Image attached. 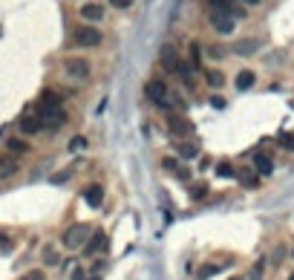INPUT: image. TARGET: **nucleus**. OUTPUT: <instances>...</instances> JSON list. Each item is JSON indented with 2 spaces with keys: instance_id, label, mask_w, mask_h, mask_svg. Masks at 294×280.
I'll return each mask as SVG.
<instances>
[{
  "instance_id": "1",
  "label": "nucleus",
  "mask_w": 294,
  "mask_h": 280,
  "mask_svg": "<svg viewBox=\"0 0 294 280\" xmlns=\"http://www.w3.org/2000/svg\"><path fill=\"white\" fill-rule=\"evenodd\" d=\"M29 110L35 113V118L41 121L44 130H61V127L69 121L64 104H38V107H29Z\"/></svg>"
},
{
  "instance_id": "2",
  "label": "nucleus",
  "mask_w": 294,
  "mask_h": 280,
  "mask_svg": "<svg viewBox=\"0 0 294 280\" xmlns=\"http://www.w3.org/2000/svg\"><path fill=\"white\" fill-rule=\"evenodd\" d=\"M69 41L75 46H81V49H96V46L104 44V32L98 26H93V23H78L69 32Z\"/></svg>"
},
{
  "instance_id": "3",
  "label": "nucleus",
  "mask_w": 294,
  "mask_h": 280,
  "mask_svg": "<svg viewBox=\"0 0 294 280\" xmlns=\"http://www.w3.org/2000/svg\"><path fill=\"white\" fill-rule=\"evenodd\" d=\"M61 69H64L66 78H72V81H87L89 75H93V61L84 58V55H66L61 61Z\"/></svg>"
},
{
  "instance_id": "4",
  "label": "nucleus",
  "mask_w": 294,
  "mask_h": 280,
  "mask_svg": "<svg viewBox=\"0 0 294 280\" xmlns=\"http://www.w3.org/2000/svg\"><path fill=\"white\" fill-rule=\"evenodd\" d=\"M144 96L150 98L159 110H168V113L173 110V104H170V87L162 78H150V81L144 84Z\"/></svg>"
},
{
  "instance_id": "5",
  "label": "nucleus",
  "mask_w": 294,
  "mask_h": 280,
  "mask_svg": "<svg viewBox=\"0 0 294 280\" xmlns=\"http://www.w3.org/2000/svg\"><path fill=\"white\" fill-rule=\"evenodd\" d=\"M89 234H93L89 222H75V225H69V229L64 231L61 243H64L66 251H78V249H84V243L89 240Z\"/></svg>"
},
{
  "instance_id": "6",
  "label": "nucleus",
  "mask_w": 294,
  "mask_h": 280,
  "mask_svg": "<svg viewBox=\"0 0 294 280\" xmlns=\"http://www.w3.org/2000/svg\"><path fill=\"white\" fill-rule=\"evenodd\" d=\"M168 133L173 136L176 142L182 139H191L193 136V125L185 118V113H176V110H170L168 113Z\"/></svg>"
},
{
  "instance_id": "7",
  "label": "nucleus",
  "mask_w": 294,
  "mask_h": 280,
  "mask_svg": "<svg viewBox=\"0 0 294 280\" xmlns=\"http://www.w3.org/2000/svg\"><path fill=\"white\" fill-rule=\"evenodd\" d=\"M179 61H182V55L176 52V46H173V44H162V46H159V64H162L164 73H176Z\"/></svg>"
},
{
  "instance_id": "8",
  "label": "nucleus",
  "mask_w": 294,
  "mask_h": 280,
  "mask_svg": "<svg viewBox=\"0 0 294 280\" xmlns=\"http://www.w3.org/2000/svg\"><path fill=\"white\" fill-rule=\"evenodd\" d=\"M15 125H17V130H21L23 136H41V133H44V127H41V121L35 118V113H32V110H26L23 116H17Z\"/></svg>"
},
{
  "instance_id": "9",
  "label": "nucleus",
  "mask_w": 294,
  "mask_h": 280,
  "mask_svg": "<svg viewBox=\"0 0 294 280\" xmlns=\"http://www.w3.org/2000/svg\"><path fill=\"white\" fill-rule=\"evenodd\" d=\"M107 246H110L107 234H104V231H93V234H89V240L84 243V254H87V257H96V254L107 251Z\"/></svg>"
},
{
  "instance_id": "10",
  "label": "nucleus",
  "mask_w": 294,
  "mask_h": 280,
  "mask_svg": "<svg viewBox=\"0 0 294 280\" xmlns=\"http://www.w3.org/2000/svg\"><path fill=\"white\" fill-rule=\"evenodd\" d=\"M208 21H211V26L219 32V35H231L234 26H236V21L231 15H225V12H208Z\"/></svg>"
},
{
  "instance_id": "11",
  "label": "nucleus",
  "mask_w": 294,
  "mask_h": 280,
  "mask_svg": "<svg viewBox=\"0 0 294 280\" xmlns=\"http://www.w3.org/2000/svg\"><path fill=\"white\" fill-rule=\"evenodd\" d=\"M84 202H87L89 208H101L104 205V185L89 182L87 188H84Z\"/></svg>"
},
{
  "instance_id": "12",
  "label": "nucleus",
  "mask_w": 294,
  "mask_h": 280,
  "mask_svg": "<svg viewBox=\"0 0 294 280\" xmlns=\"http://www.w3.org/2000/svg\"><path fill=\"white\" fill-rule=\"evenodd\" d=\"M251 162H254V173H257V177H271L274 173V159L268 153H254Z\"/></svg>"
},
{
  "instance_id": "13",
  "label": "nucleus",
  "mask_w": 294,
  "mask_h": 280,
  "mask_svg": "<svg viewBox=\"0 0 294 280\" xmlns=\"http://www.w3.org/2000/svg\"><path fill=\"white\" fill-rule=\"evenodd\" d=\"M78 15L84 18V23H93V26H96L98 21H104V6L89 0V3H84V6H81V12H78Z\"/></svg>"
},
{
  "instance_id": "14",
  "label": "nucleus",
  "mask_w": 294,
  "mask_h": 280,
  "mask_svg": "<svg viewBox=\"0 0 294 280\" xmlns=\"http://www.w3.org/2000/svg\"><path fill=\"white\" fill-rule=\"evenodd\" d=\"M6 150H9V156H26L32 150V145H29V139H23V136H12V139L6 142Z\"/></svg>"
},
{
  "instance_id": "15",
  "label": "nucleus",
  "mask_w": 294,
  "mask_h": 280,
  "mask_svg": "<svg viewBox=\"0 0 294 280\" xmlns=\"http://www.w3.org/2000/svg\"><path fill=\"white\" fill-rule=\"evenodd\" d=\"M176 156H179V159H196V156H199V145L193 139L176 142Z\"/></svg>"
},
{
  "instance_id": "16",
  "label": "nucleus",
  "mask_w": 294,
  "mask_h": 280,
  "mask_svg": "<svg viewBox=\"0 0 294 280\" xmlns=\"http://www.w3.org/2000/svg\"><path fill=\"white\" fill-rule=\"evenodd\" d=\"M188 55H191V61H188V66H191L193 73H202L205 69V64H202V46L193 41L191 46H188Z\"/></svg>"
},
{
  "instance_id": "17",
  "label": "nucleus",
  "mask_w": 294,
  "mask_h": 280,
  "mask_svg": "<svg viewBox=\"0 0 294 280\" xmlns=\"http://www.w3.org/2000/svg\"><path fill=\"white\" fill-rule=\"evenodd\" d=\"M17 159L15 156H0V179H9V177H15L17 173Z\"/></svg>"
},
{
  "instance_id": "18",
  "label": "nucleus",
  "mask_w": 294,
  "mask_h": 280,
  "mask_svg": "<svg viewBox=\"0 0 294 280\" xmlns=\"http://www.w3.org/2000/svg\"><path fill=\"white\" fill-rule=\"evenodd\" d=\"M234 84H236V90H251L254 84H257V75H254V69H240Z\"/></svg>"
},
{
  "instance_id": "19",
  "label": "nucleus",
  "mask_w": 294,
  "mask_h": 280,
  "mask_svg": "<svg viewBox=\"0 0 294 280\" xmlns=\"http://www.w3.org/2000/svg\"><path fill=\"white\" fill-rule=\"evenodd\" d=\"M41 260H44V266H58V263H61V251H58V246L46 243L44 249H41Z\"/></svg>"
},
{
  "instance_id": "20",
  "label": "nucleus",
  "mask_w": 294,
  "mask_h": 280,
  "mask_svg": "<svg viewBox=\"0 0 294 280\" xmlns=\"http://www.w3.org/2000/svg\"><path fill=\"white\" fill-rule=\"evenodd\" d=\"M257 49H260L257 38H243V41H236V44H234L236 55H251V52H257Z\"/></svg>"
},
{
  "instance_id": "21",
  "label": "nucleus",
  "mask_w": 294,
  "mask_h": 280,
  "mask_svg": "<svg viewBox=\"0 0 294 280\" xmlns=\"http://www.w3.org/2000/svg\"><path fill=\"white\" fill-rule=\"evenodd\" d=\"M202 75H205L208 87H213V90H219L222 84H225V75H222L219 69H202Z\"/></svg>"
},
{
  "instance_id": "22",
  "label": "nucleus",
  "mask_w": 294,
  "mask_h": 280,
  "mask_svg": "<svg viewBox=\"0 0 294 280\" xmlns=\"http://www.w3.org/2000/svg\"><path fill=\"white\" fill-rule=\"evenodd\" d=\"M208 194H211L208 182H193V185H191V199H193V202H202V199H208Z\"/></svg>"
},
{
  "instance_id": "23",
  "label": "nucleus",
  "mask_w": 294,
  "mask_h": 280,
  "mask_svg": "<svg viewBox=\"0 0 294 280\" xmlns=\"http://www.w3.org/2000/svg\"><path fill=\"white\" fill-rule=\"evenodd\" d=\"M213 170H216V177H219V179H234V177H236L234 165H231L228 159H222V162H216V168H213Z\"/></svg>"
},
{
  "instance_id": "24",
  "label": "nucleus",
  "mask_w": 294,
  "mask_h": 280,
  "mask_svg": "<svg viewBox=\"0 0 294 280\" xmlns=\"http://www.w3.org/2000/svg\"><path fill=\"white\" fill-rule=\"evenodd\" d=\"M236 179H240L243 188H260V177L254 170H243V173H236Z\"/></svg>"
},
{
  "instance_id": "25",
  "label": "nucleus",
  "mask_w": 294,
  "mask_h": 280,
  "mask_svg": "<svg viewBox=\"0 0 294 280\" xmlns=\"http://www.w3.org/2000/svg\"><path fill=\"white\" fill-rule=\"evenodd\" d=\"M38 104H61V93H58V90H52V87L41 90V96H38Z\"/></svg>"
},
{
  "instance_id": "26",
  "label": "nucleus",
  "mask_w": 294,
  "mask_h": 280,
  "mask_svg": "<svg viewBox=\"0 0 294 280\" xmlns=\"http://www.w3.org/2000/svg\"><path fill=\"white\" fill-rule=\"evenodd\" d=\"M225 46H219V44H213V46H205V55L208 58H213V61H219V58H225Z\"/></svg>"
},
{
  "instance_id": "27",
  "label": "nucleus",
  "mask_w": 294,
  "mask_h": 280,
  "mask_svg": "<svg viewBox=\"0 0 294 280\" xmlns=\"http://www.w3.org/2000/svg\"><path fill=\"white\" fill-rule=\"evenodd\" d=\"M222 266H216V263H208V266H202V269H199V277L202 280H208V277H213V274L219 272Z\"/></svg>"
},
{
  "instance_id": "28",
  "label": "nucleus",
  "mask_w": 294,
  "mask_h": 280,
  "mask_svg": "<svg viewBox=\"0 0 294 280\" xmlns=\"http://www.w3.org/2000/svg\"><path fill=\"white\" fill-rule=\"evenodd\" d=\"M277 142H280V148L294 150V133H280V136H277Z\"/></svg>"
},
{
  "instance_id": "29",
  "label": "nucleus",
  "mask_w": 294,
  "mask_h": 280,
  "mask_svg": "<svg viewBox=\"0 0 294 280\" xmlns=\"http://www.w3.org/2000/svg\"><path fill=\"white\" fill-rule=\"evenodd\" d=\"M87 145H89L87 136H72V139H69V150H84Z\"/></svg>"
},
{
  "instance_id": "30",
  "label": "nucleus",
  "mask_w": 294,
  "mask_h": 280,
  "mask_svg": "<svg viewBox=\"0 0 294 280\" xmlns=\"http://www.w3.org/2000/svg\"><path fill=\"white\" fill-rule=\"evenodd\" d=\"M162 168H164V170H170V173H176V170L182 168V165H179L176 159H173V156H164V159H162Z\"/></svg>"
},
{
  "instance_id": "31",
  "label": "nucleus",
  "mask_w": 294,
  "mask_h": 280,
  "mask_svg": "<svg viewBox=\"0 0 294 280\" xmlns=\"http://www.w3.org/2000/svg\"><path fill=\"white\" fill-rule=\"evenodd\" d=\"M17 280H44V269H29V272L21 274Z\"/></svg>"
},
{
  "instance_id": "32",
  "label": "nucleus",
  "mask_w": 294,
  "mask_h": 280,
  "mask_svg": "<svg viewBox=\"0 0 294 280\" xmlns=\"http://www.w3.org/2000/svg\"><path fill=\"white\" fill-rule=\"evenodd\" d=\"M136 0H110V6L113 9H118V12H124V9H130Z\"/></svg>"
},
{
  "instance_id": "33",
  "label": "nucleus",
  "mask_w": 294,
  "mask_h": 280,
  "mask_svg": "<svg viewBox=\"0 0 294 280\" xmlns=\"http://www.w3.org/2000/svg\"><path fill=\"white\" fill-rule=\"evenodd\" d=\"M0 251L6 254V251H12V240H9L6 234H0Z\"/></svg>"
},
{
  "instance_id": "34",
  "label": "nucleus",
  "mask_w": 294,
  "mask_h": 280,
  "mask_svg": "<svg viewBox=\"0 0 294 280\" xmlns=\"http://www.w3.org/2000/svg\"><path fill=\"white\" fill-rule=\"evenodd\" d=\"M225 104H228V101H225V98H222V96H211V107H216V110H222Z\"/></svg>"
},
{
  "instance_id": "35",
  "label": "nucleus",
  "mask_w": 294,
  "mask_h": 280,
  "mask_svg": "<svg viewBox=\"0 0 294 280\" xmlns=\"http://www.w3.org/2000/svg\"><path fill=\"white\" fill-rule=\"evenodd\" d=\"M176 179H182V182H191V170H188V168H179V170H176Z\"/></svg>"
},
{
  "instance_id": "36",
  "label": "nucleus",
  "mask_w": 294,
  "mask_h": 280,
  "mask_svg": "<svg viewBox=\"0 0 294 280\" xmlns=\"http://www.w3.org/2000/svg\"><path fill=\"white\" fill-rule=\"evenodd\" d=\"M260 277H263V260H260V263L254 266V274H251L248 280H260Z\"/></svg>"
},
{
  "instance_id": "37",
  "label": "nucleus",
  "mask_w": 294,
  "mask_h": 280,
  "mask_svg": "<svg viewBox=\"0 0 294 280\" xmlns=\"http://www.w3.org/2000/svg\"><path fill=\"white\" fill-rule=\"evenodd\" d=\"M72 280H84V269H75V272H72Z\"/></svg>"
},
{
  "instance_id": "38",
  "label": "nucleus",
  "mask_w": 294,
  "mask_h": 280,
  "mask_svg": "<svg viewBox=\"0 0 294 280\" xmlns=\"http://www.w3.org/2000/svg\"><path fill=\"white\" fill-rule=\"evenodd\" d=\"M240 3H245V6H260V0H240Z\"/></svg>"
},
{
  "instance_id": "39",
  "label": "nucleus",
  "mask_w": 294,
  "mask_h": 280,
  "mask_svg": "<svg viewBox=\"0 0 294 280\" xmlns=\"http://www.w3.org/2000/svg\"><path fill=\"white\" fill-rule=\"evenodd\" d=\"M288 280H294V272H291V274H288Z\"/></svg>"
},
{
  "instance_id": "40",
  "label": "nucleus",
  "mask_w": 294,
  "mask_h": 280,
  "mask_svg": "<svg viewBox=\"0 0 294 280\" xmlns=\"http://www.w3.org/2000/svg\"><path fill=\"white\" fill-rule=\"evenodd\" d=\"M291 257H294V251H291Z\"/></svg>"
}]
</instances>
